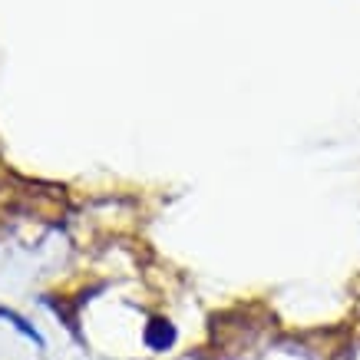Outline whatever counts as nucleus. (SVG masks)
I'll use <instances>...</instances> for the list:
<instances>
[{
  "instance_id": "obj_1",
  "label": "nucleus",
  "mask_w": 360,
  "mask_h": 360,
  "mask_svg": "<svg viewBox=\"0 0 360 360\" xmlns=\"http://www.w3.org/2000/svg\"><path fill=\"white\" fill-rule=\"evenodd\" d=\"M175 344V328L165 317H153L149 328H146V347L153 350H169Z\"/></svg>"
},
{
  "instance_id": "obj_2",
  "label": "nucleus",
  "mask_w": 360,
  "mask_h": 360,
  "mask_svg": "<svg viewBox=\"0 0 360 360\" xmlns=\"http://www.w3.org/2000/svg\"><path fill=\"white\" fill-rule=\"evenodd\" d=\"M0 317H4V321H11L13 328L20 330L23 338H30L33 344H37V347H44V344H46V340H44V334H40V330H37V328H33L30 321H23V317L17 314V311H11V307H0Z\"/></svg>"
}]
</instances>
